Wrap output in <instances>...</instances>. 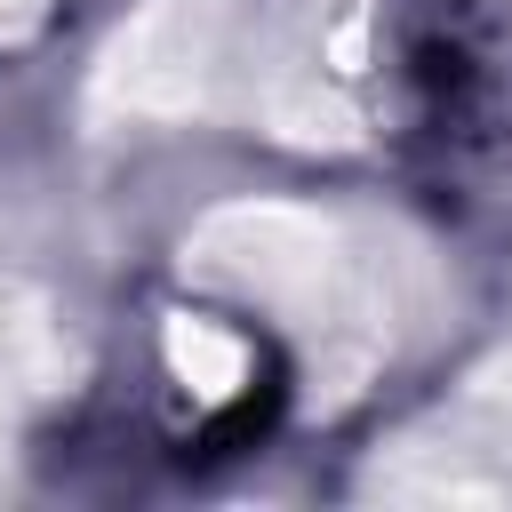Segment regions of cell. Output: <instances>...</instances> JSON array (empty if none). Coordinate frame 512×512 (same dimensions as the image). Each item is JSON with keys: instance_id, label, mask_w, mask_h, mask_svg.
<instances>
[{"instance_id": "1", "label": "cell", "mask_w": 512, "mask_h": 512, "mask_svg": "<svg viewBox=\"0 0 512 512\" xmlns=\"http://www.w3.org/2000/svg\"><path fill=\"white\" fill-rule=\"evenodd\" d=\"M272 416H280V376H264V384H248L224 416H208V432L192 440L200 456H232V448H256L264 432H272Z\"/></svg>"}]
</instances>
